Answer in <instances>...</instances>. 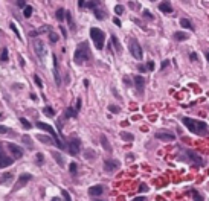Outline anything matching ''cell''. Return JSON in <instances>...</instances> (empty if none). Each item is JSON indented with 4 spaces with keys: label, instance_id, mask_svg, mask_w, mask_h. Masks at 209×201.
I'll return each mask as SVG.
<instances>
[{
    "label": "cell",
    "instance_id": "obj_37",
    "mask_svg": "<svg viewBox=\"0 0 209 201\" xmlns=\"http://www.w3.org/2000/svg\"><path fill=\"white\" fill-rule=\"evenodd\" d=\"M115 12H116L118 15L122 14V12H124V6H122V5H116V6H115Z\"/></svg>",
    "mask_w": 209,
    "mask_h": 201
},
{
    "label": "cell",
    "instance_id": "obj_26",
    "mask_svg": "<svg viewBox=\"0 0 209 201\" xmlns=\"http://www.w3.org/2000/svg\"><path fill=\"white\" fill-rule=\"evenodd\" d=\"M95 17L98 20H102V19H106V12H104L102 9H99V8H95Z\"/></svg>",
    "mask_w": 209,
    "mask_h": 201
},
{
    "label": "cell",
    "instance_id": "obj_24",
    "mask_svg": "<svg viewBox=\"0 0 209 201\" xmlns=\"http://www.w3.org/2000/svg\"><path fill=\"white\" fill-rule=\"evenodd\" d=\"M52 157H54V158L57 160V163H58L60 166H64V158L61 157V154H60V152L54 151V152H52Z\"/></svg>",
    "mask_w": 209,
    "mask_h": 201
},
{
    "label": "cell",
    "instance_id": "obj_63",
    "mask_svg": "<svg viewBox=\"0 0 209 201\" xmlns=\"http://www.w3.org/2000/svg\"><path fill=\"white\" fill-rule=\"evenodd\" d=\"M95 201H101V199H95Z\"/></svg>",
    "mask_w": 209,
    "mask_h": 201
},
{
    "label": "cell",
    "instance_id": "obj_54",
    "mask_svg": "<svg viewBox=\"0 0 209 201\" xmlns=\"http://www.w3.org/2000/svg\"><path fill=\"white\" fill-rule=\"evenodd\" d=\"M133 201H145V196H138V198H134Z\"/></svg>",
    "mask_w": 209,
    "mask_h": 201
},
{
    "label": "cell",
    "instance_id": "obj_1",
    "mask_svg": "<svg viewBox=\"0 0 209 201\" xmlns=\"http://www.w3.org/2000/svg\"><path fill=\"white\" fill-rule=\"evenodd\" d=\"M182 122L185 124V127L197 134V136H207L209 134V127L206 125V122L203 121H198V119H191V118H182Z\"/></svg>",
    "mask_w": 209,
    "mask_h": 201
},
{
    "label": "cell",
    "instance_id": "obj_33",
    "mask_svg": "<svg viewBox=\"0 0 209 201\" xmlns=\"http://www.w3.org/2000/svg\"><path fill=\"white\" fill-rule=\"evenodd\" d=\"M23 15H25L26 19H29V17L32 15V6H26V8L23 9Z\"/></svg>",
    "mask_w": 209,
    "mask_h": 201
},
{
    "label": "cell",
    "instance_id": "obj_34",
    "mask_svg": "<svg viewBox=\"0 0 209 201\" xmlns=\"http://www.w3.org/2000/svg\"><path fill=\"white\" fill-rule=\"evenodd\" d=\"M20 122H22V125H23V127H25L26 130H31V128H32L31 122H29V121H26L25 118H20Z\"/></svg>",
    "mask_w": 209,
    "mask_h": 201
},
{
    "label": "cell",
    "instance_id": "obj_51",
    "mask_svg": "<svg viewBox=\"0 0 209 201\" xmlns=\"http://www.w3.org/2000/svg\"><path fill=\"white\" fill-rule=\"evenodd\" d=\"M79 108H81V99H78V101H76V107H75V110H76V111H79Z\"/></svg>",
    "mask_w": 209,
    "mask_h": 201
},
{
    "label": "cell",
    "instance_id": "obj_13",
    "mask_svg": "<svg viewBox=\"0 0 209 201\" xmlns=\"http://www.w3.org/2000/svg\"><path fill=\"white\" fill-rule=\"evenodd\" d=\"M134 85H136L138 91L142 93V91H144V87H145V79H144L142 76H134Z\"/></svg>",
    "mask_w": 209,
    "mask_h": 201
},
{
    "label": "cell",
    "instance_id": "obj_39",
    "mask_svg": "<svg viewBox=\"0 0 209 201\" xmlns=\"http://www.w3.org/2000/svg\"><path fill=\"white\" fill-rule=\"evenodd\" d=\"M22 139H23V142H25L29 148H32V143H31V137H29V136H23Z\"/></svg>",
    "mask_w": 209,
    "mask_h": 201
},
{
    "label": "cell",
    "instance_id": "obj_29",
    "mask_svg": "<svg viewBox=\"0 0 209 201\" xmlns=\"http://www.w3.org/2000/svg\"><path fill=\"white\" fill-rule=\"evenodd\" d=\"M55 15H57V19H58L60 22H63V20H64V15H66V12H64V8H58Z\"/></svg>",
    "mask_w": 209,
    "mask_h": 201
},
{
    "label": "cell",
    "instance_id": "obj_2",
    "mask_svg": "<svg viewBox=\"0 0 209 201\" xmlns=\"http://www.w3.org/2000/svg\"><path fill=\"white\" fill-rule=\"evenodd\" d=\"M89 60H90V50H89L87 43L78 44V47H76V50H75V53H73V61H75L76 64H82V63H85V61H89Z\"/></svg>",
    "mask_w": 209,
    "mask_h": 201
},
{
    "label": "cell",
    "instance_id": "obj_42",
    "mask_svg": "<svg viewBox=\"0 0 209 201\" xmlns=\"http://www.w3.org/2000/svg\"><path fill=\"white\" fill-rule=\"evenodd\" d=\"M49 38H51V41H52V43H57V41H58V35H57V34H54V32H51V34H49Z\"/></svg>",
    "mask_w": 209,
    "mask_h": 201
},
{
    "label": "cell",
    "instance_id": "obj_8",
    "mask_svg": "<svg viewBox=\"0 0 209 201\" xmlns=\"http://www.w3.org/2000/svg\"><path fill=\"white\" fill-rule=\"evenodd\" d=\"M79 149H81V140L79 139H72L69 142V152L72 155H76L79 152Z\"/></svg>",
    "mask_w": 209,
    "mask_h": 201
},
{
    "label": "cell",
    "instance_id": "obj_49",
    "mask_svg": "<svg viewBox=\"0 0 209 201\" xmlns=\"http://www.w3.org/2000/svg\"><path fill=\"white\" fill-rule=\"evenodd\" d=\"M17 6H20V8H23V9H25V8H26V3H25V2H22V0H19V2H17Z\"/></svg>",
    "mask_w": 209,
    "mask_h": 201
},
{
    "label": "cell",
    "instance_id": "obj_35",
    "mask_svg": "<svg viewBox=\"0 0 209 201\" xmlns=\"http://www.w3.org/2000/svg\"><path fill=\"white\" fill-rule=\"evenodd\" d=\"M69 171H70V174H76V171H78V165H76L75 162H72L70 166H69Z\"/></svg>",
    "mask_w": 209,
    "mask_h": 201
},
{
    "label": "cell",
    "instance_id": "obj_16",
    "mask_svg": "<svg viewBox=\"0 0 209 201\" xmlns=\"http://www.w3.org/2000/svg\"><path fill=\"white\" fill-rule=\"evenodd\" d=\"M159 9H160L162 12H165V14H171V12H172V6H171L169 2H162V3H159Z\"/></svg>",
    "mask_w": 209,
    "mask_h": 201
},
{
    "label": "cell",
    "instance_id": "obj_59",
    "mask_svg": "<svg viewBox=\"0 0 209 201\" xmlns=\"http://www.w3.org/2000/svg\"><path fill=\"white\" fill-rule=\"evenodd\" d=\"M19 58H20V64H22V66H25V60H23L22 56H19Z\"/></svg>",
    "mask_w": 209,
    "mask_h": 201
},
{
    "label": "cell",
    "instance_id": "obj_46",
    "mask_svg": "<svg viewBox=\"0 0 209 201\" xmlns=\"http://www.w3.org/2000/svg\"><path fill=\"white\" fill-rule=\"evenodd\" d=\"M109 110H110L112 113H119V108H118L116 105H109Z\"/></svg>",
    "mask_w": 209,
    "mask_h": 201
},
{
    "label": "cell",
    "instance_id": "obj_58",
    "mask_svg": "<svg viewBox=\"0 0 209 201\" xmlns=\"http://www.w3.org/2000/svg\"><path fill=\"white\" fill-rule=\"evenodd\" d=\"M204 56H206V60H207V63H209V50H204Z\"/></svg>",
    "mask_w": 209,
    "mask_h": 201
},
{
    "label": "cell",
    "instance_id": "obj_10",
    "mask_svg": "<svg viewBox=\"0 0 209 201\" xmlns=\"http://www.w3.org/2000/svg\"><path fill=\"white\" fill-rule=\"evenodd\" d=\"M118 168H119V162L118 160H106V163H104V169H106V172H115Z\"/></svg>",
    "mask_w": 209,
    "mask_h": 201
},
{
    "label": "cell",
    "instance_id": "obj_52",
    "mask_svg": "<svg viewBox=\"0 0 209 201\" xmlns=\"http://www.w3.org/2000/svg\"><path fill=\"white\" fill-rule=\"evenodd\" d=\"M189 56H191V60H192V61H197V60H198V58H197V53H195V52H192V53H191Z\"/></svg>",
    "mask_w": 209,
    "mask_h": 201
},
{
    "label": "cell",
    "instance_id": "obj_44",
    "mask_svg": "<svg viewBox=\"0 0 209 201\" xmlns=\"http://www.w3.org/2000/svg\"><path fill=\"white\" fill-rule=\"evenodd\" d=\"M144 17H145V19H150V20H153V19H154V17H153V14H151L148 9H145V11H144Z\"/></svg>",
    "mask_w": 209,
    "mask_h": 201
},
{
    "label": "cell",
    "instance_id": "obj_7",
    "mask_svg": "<svg viewBox=\"0 0 209 201\" xmlns=\"http://www.w3.org/2000/svg\"><path fill=\"white\" fill-rule=\"evenodd\" d=\"M156 139L162 140V142H172L176 139V136L169 131H157L156 133Z\"/></svg>",
    "mask_w": 209,
    "mask_h": 201
},
{
    "label": "cell",
    "instance_id": "obj_55",
    "mask_svg": "<svg viewBox=\"0 0 209 201\" xmlns=\"http://www.w3.org/2000/svg\"><path fill=\"white\" fill-rule=\"evenodd\" d=\"M139 72H147V67L145 66H139Z\"/></svg>",
    "mask_w": 209,
    "mask_h": 201
},
{
    "label": "cell",
    "instance_id": "obj_21",
    "mask_svg": "<svg viewBox=\"0 0 209 201\" xmlns=\"http://www.w3.org/2000/svg\"><path fill=\"white\" fill-rule=\"evenodd\" d=\"M112 44L115 46V49H116V52H118V53H121V52H122L121 43H119V40L116 38V35H112Z\"/></svg>",
    "mask_w": 209,
    "mask_h": 201
},
{
    "label": "cell",
    "instance_id": "obj_36",
    "mask_svg": "<svg viewBox=\"0 0 209 201\" xmlns=\"http://www.w3.org/2000/svg\"><path fill=\"white\" fill-rule=\"evenodd\" d=\"M66 19H67V23H69V26H70L72 29H75V25H73V20H72V15H70L69 12H66Z\"/></svg>",
    "mask_w": 209,
    "mask_h": 201
},
{
    "label": "cell",
    "instance_id": "obj_27",
    "mask_svg": "<svg viewBox=\"0 0 209 201\" xmlns=\"http://www.w3.org/2000/svg\"><path fill=\"white\" fill-rule=\"evenodd\" d=\"M191 193H192L194 201H204V198H203V195H201L200 192H197V190H191Z\"/></svg>",
    "mask_w": 209,
    "mask_h": 201
},
{
    "label": "cell",
    "instance_id": "obj_40",
    "mask_svg": "<svg viewBox=\"0 0 209 201\" xmlns=\"http://www.w3.org/2000/svg\"><path fill=\"white\" fill-rule=\"evenodd\" d=\"M43 162H44V155H43L41 152H38V154H37V165H41Z\"/></svg>",
    "mask_w": 209,
    "mask_h": 201
},
{
    "label": "cell",
    "instance_id": "obj_45",
    "mask_svg": "<svg viewBox=\"0 0 209 201\" xmlns=\"http://www.w3.org/2000/svg\"><path fill=\"white\" fill-rule=\"evenodd\" d=\"M147 70H148V72L154 70V63H153V61H148V63H147Z\"/></svg>",
    "mask_w": 209,
    "mask_h": 201
},
{
    "label": "cell",
    "instance_id": "obj_57",
    "mask_svg": "<svg viewBox=\"0 0 209 201\" xmlns=\"http://www.w3.org/2000/svg\"><path fill=\"white\" fill-rule=\"evenodd\" d=\"M168 64H169V61H163V63H162V69H165Z\"/></svg>",
    "mask_w": 209,
    "mask_h": 201
},
{
    "label": "cell",
    "instance_id": "obj_53",
    "mask_svg": "<svg viewBox=\"0 0 209 201\" xmlns=\"http://www.w3.org/2000/svg\"><path fill=\"white\" fill-rule=\"evenodd\" d=\"M113 22H115L116 26H121V20H119V19H113Z\"/></svg>",
    "mask_w": 209,
    "mask_h": 201
},
{
    "label": "cell",
    "instance_id": "obj_20",
    "mask_svg": "<svg viewBox=\"0 0 209 201\" xmlns=\"http://www.w3.org/2000/svg\"><path fill=\"white\" fill-rule=\"evenodd\" d=\"M78 6L79 8H96L98 6V3L96 2H78Z\"/></svg>",
    "mask_w": 209,
    "mask_h": 201
},
{
    "label": "cell",
    "instance_id": "obj_11",
    "mask_svg": "<svg viewBox=\"0 0 209 201\" xmlns=\"http://www.w3.org/2000/svg\"><path fill=\"white\" fill-rule=\"evenodd\" d=\"M8 149L12 152V155H14L16 158H22V157H23V149H22L20 146H17V145H14V143H9V145H8Z\"/></svg>",
    "mask_w": 209,
    "mask_h": 201
},
{
    "label": "cell",
    "instance_id": "obj_18",
    "mask_svg": "<svg viewBox=\"0 0 209 201\" xmlns=\"http://www.w3.org/2000/svg\"><path fill=\"white\" fill-rule=\"evenodd\" d=\"M11 163H12V158H9V157H6L3 154H0V168H6Z\"/></svg>",
    "mask_w": 209,
    "mask_h": 201
},
{
    "label": "cell",
    "instance_id": "obj_4",
    "mask_svg": "<svg viewBox=\"0 0 209 201\" xmlns=\"http://www.w3.org/2000/svg\"><path fill=\"white\" fill-rule=\"evenodd\" d=\"M37 127H38L40 130H44V131H47V133L52 136V139L55 140V145H57L60 149H63V148H64V143H61V140L58 139V136H57V133H55V130H54L51 125H47V124H44V122H38V124H37Z\"/></svg>",
    "mask_w": 209,
    "mask_h": 201
},
{
    "label": "cell",
    "instance_id": "obj_47",
    "mask_svg": "<svg viewBox=\"0 0 209 201\" xmlns=\"http://www.w3.org/2000/svg\"><path fill=\"white\" fill-rule=\"evenodd\" d=\"M8 131H9L8 127H2V125H0V134H6Z\"/></svg>",
    "mask_w": 209,
    "mask_h": 201
},
{
    "label": "cell",
    "instance_id": "obj_15",
    "mask_svg": "<svg viewBox=\"0 0 209 201\" xmlns=\"http://www.w3.org/2000/svg\"><path fill=\"white\" fill-rule=\"evenodd\" d=\"M37 140L41 142V143H44V145H52V143H55V140H54L52 137L44 136V134H37Z\"/></svg>",
    "mask_w": 209,
    "mask_h": 201
},
{
    "label": "cell",
    "instance_id": "obj_14",
    "mask_svg": "<svg viewBox=\"0 0 209 201\" xmlns=\"http://www.w3.org/2000/svg\"><path fill=\"white\" fill-rule=\"evenodd\" d=\"M102 192H104V187H102L101 184L89 187V195H92V196H98V195H101Z\"/></svg>",
    "mask_w": 209,
    "mask_h": 201
},
{
    "label": "cell",
    "instance_id": "obj_3",
    "mask_svg": "<svg viewBox=\"0 0 209 201\" xmlns=\"http://www.w3.org/2000/svg\"><path fill=\"white\" fill-rule=\"evenodd\" d=\"M90 37L96 46L98 50H101L104 47V43H106V34H104V31L98 29V28H92L90 29Z\"/></svg>",
    "mask_w": 209,
    "mask_h": 201
},
{
    "label": "cell",
    "instance_id": "obj_9",
    "mask_svg": "<svg viewBox=\"0 0 209 201\" xmlns=\"http://www.w3.org/2000/svg\"><path fill=\"white\" fill-rule=\"evenodd\" d=\"M34 50H35L38 58H44L46 56V46H44L43 41H35L34 43Z\"/></svg>",
    "mask_w": 209,
    "mask_h": 201
},
{
    "label": "cell",
    "instance_id": "obj_25",
    "mask_svg": "<svg viewBox=\"0 0 209 201\" xmlns=\"http://www.w3.org/2000/svg\"><path fill=\"white\" fill-rule=\"evenodd\" d=\"M174 38L177 41H183V40H188V34H185V32H174Z\"/></svg>",
    "mask_w": 209,
    "mask_h": 201
},
{
    "label": "cell",
    "instance_id": "obj_60",
    "mask_svg": "<svg viewBox=\"0 0 209 201\" xmlns=\"http://www.w3.org/2000/svg\"><path fill=\"white\" fill-rule=\"evenodd\" d=\"M124 82H125L127 85H130V81H128V78H124Z\"/></svg>",
    "mask_w": 209,
    "mask_h": 201
},
{
    "label": "cell",
    "instance_id": "obj_22",
    "mask_svg": "<svg viewBox=\"0 0 209 201\" xmlns=\"http://www.w3.org/2000/svg\"><path fill=\"white\" fill-rule=\"evenodd\" d=\"M180 26H182V28H186V29L194 31V25H192L188 19H182V20H180Z\"/></svg>",
    "mask_w": 209,
    "mask_h": 201
},
{
    "label": "cell",
    "instance_id": "obj_41",
    "mask_svg": "<svg viewBox=\"0 0 209 201\" xmlns=\"http://www.w3.org/2000/svg\"><path fill=\"white\" fill-rule=\"evenodd\" d=\"M61 193H63L64 201H72V198H70V195H69V192H67V190H61Z\"/></svg>",
    "mask_w": 209,
    "mask_h": 201
},
{
    "label": "cell",
    "instance_id": "obj_31",
    "mask_svg": "<svg viewBox=\"0 0 209 201\" xmlns=\"http://www.w3.org/2000/svg\"><path fill=\"white\" fill-rule=\"evenodd\" d=\"M121 139H124V140H127V142H133V134H130V133H125V131H122L121 133Z\"/></svg>",
    "mask_w": 209,
    "mask_h": 201
},
{
    "label": "cell",
    "instance_id": "obj_19",
    "mask_svg": "<svg viewBox=\"0 0 209 201\" xmlns=\"http://www.w3.org/2000/svg\"><path fill=\"white\" fill-rule=\"evenodd\" d=\"M101 143H102V148H104V149L109 151V152H112V146H110V143H109L106 134H101Z\"/></svg>",
    "mask_w": 209,
    "mask_h": 201
},
{
    "label": "cell",
    "instance_id": "obj_30",
    "mask_svg": "<svg viewBox=\"0 0 209 201\" xmlns=\"http://www.w3.org/2000/svg\"><path fill=\"white\" fill-rule=\"evenodd\" d=\"M43 113H44L46 116H49V118H54V116H55V110L51 108V107H44V108H43Z\"/></svg>",
    "mask_w": 209,
    "mask_h": 201
},
{
    "label": "cell",
    "instance_id": "obj_50",
    "mask_svg": "<svg viewBox=\"0 0 209 201\" xmlns=\"http://www.w3.org/2000/svg\"><path fill=\"white\" fill-rule=\"evenodd\" d=\"M147 189H148V187H147V184H144V183H142V184L139 186V190H141V192H145Z\"/></svg>",
    "mask_w": 209,
    "mask_h": 201
},
{
    "label": "cell",
    "instance_id": "obj_62",
    "mask_svg": "<svg viewBox=\"0 0 209 201\" xmlns=\"http://www.w3.org/2000/svg\"><path fill=\"white\" fill-rule=\"evenodd\" d=\"M0 154H2V145H0Z\"/></svg>",
    "mask_w": 209,
    "mask_h": 201
},
{
    "label": "cell",
    "instance_id": "obj_64",
    "mask_svg": "<svg viewBox=\"0 0 209 201\" xmlns=\"http://www.w3.org/2000/svg\"><path fill=\"white\" fill-rule=\"evenodd\" d=\"M0 118H2V114H0Z\"/></svg>",
    "mask_w": 209,
    "mask_h": 201
},
{
    "label": "cell",
    "instance_id": "obj_38",
    "mask_svg": "<svg viewBox=\"0 0 209 201\" xmlns=\"http://www.w3.org/2000/svg\"><path fill=\"white\" fill-rule=\"evenodd\" d=\"M9 28H11V29H12V31H14V32H16V35H17V37H19V38H20V40H22V35H20V34H19V29H17V26H16V25H14V23H11V25H9Z\"/></svg>",
    "mask_w": 209,
    "mask_h": 201
},
{
    "label": "cell",
    "instance_id": "obj_61",
    "mask_svg": "<svg viewBox=\"0 0 209 201\" xmlns=\"http://www.w3.org/2000/svg\"><path fill=\"white\" fill-rule=\"evenodd\" d=\"M51 201H61V199H60V198H57V196H55V198H52V199H51Z\"/></svg>",
    "mask_w": 209,
    "mask_h": 201
},
{
    "label": "cell",
    "instance_id": "obj_48",
    "mask_svg": "<svg viewBox=\"0 0 209 201\" xmlns=\"http://www.w3.org/2000/svg\"><path fill=\"white\" fill-rule=\"evenodd\" d=\"M84 154H85V155H84L85 158H92V157H93V151H89V149H87Z\"/></svg>",
    "mask_w": 209,
    "mask_h": 201
},
{
    "label": "cell",
    "instance_id": "obj_6",
    "mask_svg": "<svg viewBox=\"0 0 209 201\" xmlns=\"http://www.w3.org/2000/svg\"><path fill=\"white\" fill-rule=\"evenodd\" d=\"M29 180H32V175H31V174H22V175L19 177V181H17V184L12 187V192H17V190H20L23 186H26V184L29 183Z\"/></svg>",
    "mask_w": 209,
    "mask_h": 201
},
{
    "label": "cell",
    "instance_id": "obj_5",
    "mask_svg": "<svg viewBox=\"0 0 209 201\" xmlns=\"http://www.w3.org/2000/svg\"><path fill=\"white\" fill-rule=\"evenodd\" d=\"M130 52H131L133 58H136V60H142V56H144V53H142V47H141V44H139L134 38L130 40Z\"/></svg>",
    "mask_w": 209,
    "mask_h": 201
},
{
    "label": "cell",
    "instance_id": "obj_17",
    "mask_svg": "<svg viewBox=\"0 0 209 201\" xmlns=\"http://www.w3.org/2000/svg\"><path fill=\"white\" fill-rule=\"evenodd\" d=\"M186 154L189 155V160H191V162H194L197 166H200V165H201V158L198 157V154H195V152H192V151H186Z\"/></svg>",
    "mask_w": 209,
    "mask_h": 201
},
{
    "label": "cell",
    "instance_id": "obj_28",
    "mask_svg": "<svg viewBox=\"0 0 209 201\" xmlns=\"http://www.w3.org/2000/svg\"><path fill=\"white\" fill-rule=\"evenodd\" d=\"M0 61H3V63L8 61V49L6 47H3L2 52H0Z\"/></svg>",
    "mask_w": 209,
    "mask_h": 201
},
{
    "label": "cell",
    "instance_id": "obj_32",
    "mask_svg": "<svg viewBox=\"0 0 209 201\" xmlns=\"http://www.w3.org/2000/svg\"><path fill=\"white\" fill-rule=\"evenodd\" d=\"M44 32H49V34H51V32H52V28L46 25V26H41L40 29H37V34H44Z\"/></svg>",
    "mask_w": 209,
    "mask_h": 201
},
{
    "label": "cell",
    "instance_id": "obj_23",
    "mask_svg": "<svg viewBox=\"0 0 209 201\" xmlns=\"http://www.w3.org/2000/svg\"><path fill=\"white\" fill-rule=\"evenodd\" d=\"M78 116V111L75 110V107L72 108V107H69L67 110H66V114H64V118L67 119V118H76Z\"/></svg>",
    "mask_w": 209,
    "mask_h": 201
},
{
    "label": "cell",
    "instance_id": "obj_56",
    "mask_svg": "<svg viewBox=\"0 0 209 201\" xmlns=\"http://www.w3.org/2000/svg\"><path fill=\"white\" fill-rule=\"evenodd\" d=\"M61 32H63V37H64V38H66V37H67V34H66V29H64V28H63V26H61Z\"/></svg>",
    "mask_w": 209,
    "mask_h": 201
},
{
    "label": "cell",
    "instance_id": "obj_12",
    "mask_svg": "<svg viewBox=\"0 0 209 201\" xmlns=\"http://www.w3.org/2000/svg\"><path fill=\"white\" fill-rule=\"evenodd\" d=\"M52 58H54V78H55V84L60 85L61 84V78H60V73H58V60H57L55 55H52Z\"/></svg>",
    "mask_w": 209,
    "mask_h": 201
},
{
    "label": "cell",
    "instance_id": "obj_43",
    "mask_svg": "<svg viewBox=\"0 0 209 201\" xmlns=\"http://www.w3.org/2000/svg\"><path fill=\"white\" fill-rule=\"evenodd\" d=\"M34 81H35V84H37L40 88L43 87V82H41V79H40V76H38V75H35V76H34Z\"/></svg>",
    "mask_w": 209,
    "mask_h": 201
}]
</instances>
